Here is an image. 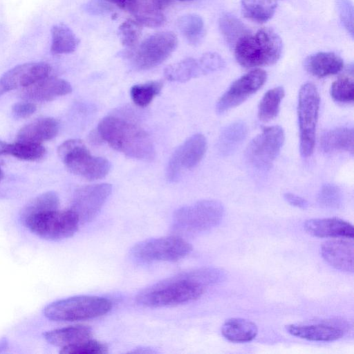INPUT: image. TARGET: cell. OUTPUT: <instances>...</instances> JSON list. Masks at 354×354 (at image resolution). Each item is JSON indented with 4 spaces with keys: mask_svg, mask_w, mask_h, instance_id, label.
Wrapping results in <instances>:
<instances>
[{
    "mask_svg": "<svg viewBox=\"0 0 354 354\" xmlns=\"http://www.w3.org/2000/svg\"><path fill=\"white\" fill-rule=\"evenodd\" d=\"M51 36L50 50L55 55L73 53L79 44V39L74 32L64 24L53 26Z\"/></svg>",
    "mask_w": 354,
    "mask_h": 354,
    "instance_id": "f1b7e54d",
    "label": "cell"
},
{
    "mask_svg": "<svg viewBox=\"0 0 354 354\" xmlns=\"http://www.w3.org/2000/svg\"><path fill=\"white\" fill-rule=\"evenodd\" d=\"M287 331L293 336L316 342H330L344 335V330L338 326L327 324H289Z\"/></svg>",
    "mask_w": 354,
    "mask_h": 354,
    "instance_id": "ffe728a7",
    "label": "cell"
},
{
    "mask_svg": "<svg viewBox=\"0 0 354 354\" xmlns=\"http://www.w3.org/2000/svg\"><path fill=\"white\" fill-rule=\"evenodd\" d=\"M179 31L192 45L199 44L204 37L205 30L203 19L195 14L180 17L177 22Z\"/></svg>",
    "mask_w": 354,
    "mask_h": 354,
    "instance_id": "f546056e",
    "label": "cell"
},
{
    "mask_svg": "<svg viewBox=\"0 0 354 354\" xmlns=\"http://www.w3.org/2000/svg\"><path fill=\"white\" fill-rule=\"evenodd\" d=\"M283 197L292 206L301 209H306L308 206V201L306 199L294 194L286 193Z\"/></svg>",
    "mask_w": 354,
    "mask_h": 354,
    "instance_id": "b9f144b4",
    "label": "cell"
},
{
    "mask_svg": "<svg viewBox=\"0 0 354 354\" xmlns=\"http://www.w3.org/2000/svg\"><path fill=\"white\" fill-rule=\"evenodd\" d=\"M59 131V122L53 118L37 119L23 127L17 135V141L41 144L54 138Z\"/></svg>",
    "mask_w": 354,
    "mask_h": 354,
    "instance_id": "44dd1931",
    "label": "cell"
},
{
    "mask_svg": "<svg viewBox=\"0 0 354 354\" xmlns=\"http://www.w3.org/2000/svg\"><path fill=\"white\" fill-rule=\"evenodd\" d=\"M51 67L45 62H30L17 65L0 77V97L19 88H26L48 77Z\"/></svg>",
    "mask_w": 354,
    "mask_h": 354,
    "instance_id": "2e32d148",
    "label": "cell"
},
{
    "mask_svg": "<svg viewBox=\"0 0 354 354\" xmlns=\"http://www.w3.org/2000/svg\"><path fill=\"white\" fill-rule=\"evenodd\" d=\"M192 250V246L183 238L169 236L140 241L131 252L134 259L142 262L176 261Z\"/></svg>",
    "mask_w": 354,
    "mask_h": 354,
    "instance_id": "30bf717a",
    "label": "cell"
},
{
    "mask_svg": "<svg viewBox=\"0 0 354 354\" xmlns=\"http://www.w3.org/2000/svg\"><path fill=\"white\" fill-rule=\"evenodd\" d=\"M112 306L105 297L78 295L50 303L44 308L43 314L53 322L82 321L106 314Z\"/></svg>",
    "mask_w": 354,
    "mask_h": 354,
    "instance_id": "277c9868",
    "label": "cell"
},
{
    "mask_svg": "<svg viewBox=\"0 0 354 354\" xmlns=\"http://www.w3.org/2000/svg\"><path fill=\"white\" fill-rule=\"evenodd\" d=\"M142 26L136 20L124 21L118 28V35L123 46L133 48L141 35Z\"/></svg>",
    "mask_w": 354,
    "mask_h": 354,
    "instance_id": "8d00e7d4",
    "label": "cell"
},
{
    "mask_svg": "<svg viewBox=\"0 0 354 354\" xmlns=\"http://www.w3.org/2000/svg\"><path fill=\"white\" fill-rule=\"evenodd\" d=\"M283 44L272 29L263 28L255 33L249 32L234 47L237 62L245 68L270 66L281 57Z\"/></svg>",
    "mask_w": 354,
    "mask_h": 354,
    "instance_id": "3957f363",
    "label": "cell"
},
{
    "mask_svg": "<svg viewBox=\"0 0 354 354\" xmlns=\"http://www.w3.org/2000/svg\"><path fill=\"white\" fill-rule=\"evenodd\" d=\"M3 172H2V171H1V169L0 168V181L2 179V178H3Z\"/></svg>",
    "mask_w": 354,
    "mask_h": 354,
    "instance_id": "7bdbcfd3",
    "label": "cell"
},
{
    "mask_svg": "<svg viewBox=\"0 0 354 354\" xmlns=\"http://www.w3.org/2000/svg\"><path fill=\"white\" fill-rule=\"evenodd\" d=\"M353 129L338 127L325 131L320 139L322 149L326 153L345 151L353 152Z\"/></svg>",
    "mask_w": 354,
    "mask_h": 354,
    "instance_id": "cb8c5ba5",
    "label": "cell"
},
{
    "mask_svg": "<svg viewBox=\"0 0 354 354\" xmlns=\"http://www.w3.org/2000/svg\"><path fill=\"white\" fill-rule=\"evenodd\" d=\"M37 110V106L31 102H21L12 107L13 115L17 118H26L32 115Z\"/></svg>",
    "mask_w": 354,
    "mask_h": 354,
    "instance_id": "60d3db41",
    "label": "cell"
},
{
    "mask_svg": "<svg viewBox=\"0 0 354 354\" xmlns=\"http://www.w3.org/2000/svg\"><path fill=\"white\" fill-rule=\"evenodd\" d=\"M71 91L72 87L67 81L49 75L24 88L21 96L28 101L48 102Z\"/></svg>",
    "mask_w": 354,
    "mask_h": 354,
    "instance_id": "e0dca14e",
    "label": "cell"
},
{
    "mask_svg": "<svg viewBox=\"0 0 354 354\" xmlns=\"http://www.w3.org/2000/svg\"><path fill=\"white\" fill-rule=\"evenodd\" d=\"M283 96L284 90L281 86L274 87L268 91L259 104V119L262 122H268L274 118L279 113Z\"/></svg>",
    "mask_w": 354,
    "mask_h": 354,
    "instance_id": "4dcf8cb0",
    "label": "cell"
},
{
    "mask_svg": "<svg viewBox=\"0 0 354 354\" xmlns=\"http://www.w3.org/2000/svg\"><path fill=\"white\" fill-rule=\"evenodd\" d=\"M57 153L71 173L88 180L102 178L111 169L109 160L92 156L83 141L79 139L64 142L59 146Z\"/></svg>",
    "mask_w": 354,
    "mask_h": 354,
    "instance_id": "52a82bcc",
    "label": "cell"
},
{
    "mask_svg": "<svg viewBox=\"0 0 354 354\" xmlns=\"http://www.w3.org/2000/svg\"><path fill=\"white\" fill-rule=\"evenodd\" d=\"M218 24L223 38L233 48L240 39L250 32L245 25L231 14L222 15Z\"/></svg>",
    "mask_w": 354,
    "mask_h": 354,
    "instance_id": "1f68e13d",
    "label": "cell"
},
{
    "mask_svg": "<svg viewBox=\"0 0 354 354\" xmlns=\"http://www.w3.org/2000/svg\"><path fill=\"white\" fill-rule=\"evenodd\" d=\"M267 73L257 68L250 71L234 82L218 100L216 109L222 114L243 102L266 82Z\"/></svg>",
    "mask_w": 354,
    "mask_h": 354,
    "instance_id": "4fadbf2b",
    "label": "cell"
},
{
    "mask_svg": "<svg viewBox=\"0 0 354 354\" xmlns=\"http://www.w3.org/2000/svg\"><path fill=\"white\" fill-rule=\"evenodd\" d=\"M304 66L313 76L324 77L339 73L344 67V62L334 53L319 52L308 56Z\"/></svg>",
    "mask_w": 354,
    "mask_h": 354,
    "instance_id": "603a6c76",
    "label": "cell"
},
{
    "mask_svg": "<svg viewBox=\"0 0 354 354\" xmlns=\"http://www.w3.org/2000/svg\"><path fill=\"white\" fill-rule=\"evenodd\" d=\"M330 95L332 97L338 102H353L354 99L353 77L344 76L335 81L331 85Z\"/></svg>",
    "mask_w": 354,
    "mask_h": 354,
    "instance_id": "e575fe53",
    "label": "cell"
},
{
    "mask_svg": "<svg viewBox=\"0 0 354 354\" xmlns=\"http://www.w3.org/2000/svg\"><path fill=\"white\" fill-rule=\"evenodd\" d=\"M59 199L54 192H47L39 194L30 201L21 209L20 218L39 214L44 212L58 209Z\"/></svg>",
    "mask_w": 354,
    "mask_h": 354,
    "instance_id": "d6a6232c",
    "label": "cell"
},
{
    "mask_svg": "<svg viewBox=\"0 0 354 354\" xmlns=\"http://www.w3.org/2000/svg\"><path fill=\"white\" fill-rule=\"evenodd\" d=\"M224 214L222 204L203 200L177 209L173 216L172 229L180 234H196L216 227Z\"/></svg>",
    "mask_w": 354,
    "mask_h": 354,
    "instance_id": "5b68a950",
    "label": "cell"
},
{
    "mask_svg": "<svg viewBox=\"0 0 354 354\" xmlns=\"http://www.w3.org/2000/svg\"><path fill=\"white\" fill-rule=\"evenodd\" d=\"M221 269L202 268L182 272L140 291L136 300L147 307H164L187 303L199 298L206 287L222 281Z\"/></svg>",
    "mask_w": 354,
    "mask_h": 354,
    "instance_id": "6da1fadb",
    "label": "cell"
},
{
    "mask_svg": "<svg viewBox=\"0 0 354 354\" xmlns=\"http://www.w3.org/2000/svg\"><path fill=\"white\" fill-rule=\"evenodd\" d=\"M102 140L127 156L142 160H151L155 149L148 133L139 126L122 118L107 116L97 129Z\"/></svg>",
    "mask_w": 354,
    "mask_h": 354,
    "instance_id": "7a4b0ae2",
    "label": "cell"
},
{
    "mask_svg": "<svg viewBox=\"0 0 354 354\" xmlns=\"http://www.w3.org/2000/svg\"><path fill=\"white\" fill-rule=\"evenodd\" d=\"M339 19L348 32L353 37V6L350 0H336Z\"/></svg>",
    "mask_w": 354,
    "mask_h": 354,
    "instance_id": "f35d334b",
    "label": "cell"
},
{
    "mask_svg": "<svg viewBox=\"0 0 354 354\" xmlns=\"http://www.w3.org/2000/svg\"><path fill=\"white\" fill-rule=\"evenodd\" d=\"M59 353L63 354H106L108 353V348L104 344L90 339L75 345L61 348Z\"/></svg>",
    "mask_w": 354,
    "mask_h": 354,
    "instance_id": "74e56055",
    "label": "cell"
},
{
    "mask_svg": "<svg viewBox=\"0 0 354 354\" xmlns=\"http://www.w3.org/2000/svg\"><path fill=\"white\" fill-rule=\"evenodd\" d=\"M241 7L245 18L262 24L272 17L277 2V0H241Z\"/></svg>",
    "mask_w": 354,
    "mask_h": 354,
    "instance_id": "83f0119b",
    "label": "cell"
},
{
    "mask_svg": "<svg viewBox=\"0 0 354 354\" xmlns=\"http://www.w3.org/2000/svg\"><path fill=\"white\" fill-rule=\"evenodd\" d=\"M207 148L205 137L200 133L189 138L173 153L168 162L167 177L169 181L178 179L184 169H192L203 158Z\"/></svg>",
    "mask_w": 354,
    "mask_h": 354,
    "instance_id": "9a60e30c",
    "label": "cell"
},
{
    "mask_svg": "<svg viewBox=\"0 0 354 354\" xmlns=\"http://www.w3.org/2000/svg\"><path fill=\"white\" fill-rule=\"evenodd\" d=\"M224 60L217 53H207L198 59L187 58L168 66L165 76L170 81L185 82L192 78L221 69Z\"/></svg>",
    "mask_w": 354,
    "mask_h": 354,
    "instance_id": "5bb4252c",
    "label": "cell"
},
{
    "mask_svg": "<svg viewBox=\"0 0 354 354\" xmlns=\"http://www.w3.org/2000/svg\"><path fill=\"white\" fill-rule=\"evenodd\" d=\"M86 11L91 15H104L112 10V3L108 0H90L85 6Z\"/></svg>",
    "mask_w": 354,
    "mask_h": 354,
    "instance_id": "ab89813d",
    "label": "cell"
},
{
    "mask_svg": "<svg viewBox=\"0 0 354 354\" xmlns=\"http://www.w3.org/2000/svg\"><path fill=\"white\" fill-rule=\"evenodd\" d=\"M177 44L175 34L159 32L147 37L138 47L129 49L125 55L136 69L147 70L166 60Z\"/></svg>",
    "mask_w": 354,
    "mask_h": 354,
    "instance_id": "ba28073f",
    "label": "cell"
},
{
    "mask_svg": "<svg viewBox=\"0 0 354 354\" xmlns=\"http://www.w3.org/2000/svg\"><path fill=\"white\" fill-rule=\"evenodd\" d=\"M319 204L325 208H339L343 202V194L340 188L334 184L324 185L317 195Z\"/></svg>",
    "mask_w": 354,
    "mask_h": 354,
    "instance_id": "d590c367",
    "label": "cell"
},
{
    "mask_svg": "<svg viewBox=\"0 0 354 354\" xmlns=\"http://www.w3.org/2000/svg\"><path fill=\"white\" fill-rule=\"evenodd\" d=\"M21 221L31 233L48 241H59L72 236L80 224L77 215L71 208L44 212Z\"/></svg>",
    "mask_w": 354,
    "mask_h": 354,
    "instance_id": "8992f818",
    "label": "cell"
},
{
    "mask_svg": "<svg viewBox=\"0 0 354 354\" xmlns=\"http://www.w3.org/2000/svg\"><path fill=\"white\" fill-rule=\"evenodd\" d=\"M319 102V95L314 84L306 83L301 87L297 113L300 151L302 156L305 158L310 156L314 150Z\"/></svg>",
    "mask_w": 354,
    "mask_h": 354,
    "instance_id": "9c48e42d",
    "label": "cell"
},
{
    "mask_svg": "<svg viewBox=\"0 0 354 354\" xmlns=\"http://www.w3.org/2000/svg\"><path fill=\"white\" fill-rule=\"evenodd\" d=\"M46 153L45 148L41 144L17 141L8 143L0 140V155H9L27 161H37Z\"/></svg>",
    "mask_w": 354,
    "mask_h": 354,
    "instance_id": "4316f807",
    "label": "cell"
},
{
    "mask_svg": "<svg viewBox=\"0 0 354 354\" xmlns=\"http://www.w3.org/2000/svg\"><path fill=\"white\" fill-rule=\"evenodd\" d=\"M221 333L230 342L243 343L256 337L258 328L252 321L243 318H230L223 324Z\"/></svg>",
    "mask_w": 354,
    "mask_h": 354,
    "instance_id": "d4e9b609",
    "label": "cell"
},
{
    "mask_svg": "<svg viewBox=\"0 0 354 354\" xmlns=\"http://www.w3.org/2000/svg\"><path fill=\"white\" fill-rule=\"evenodd\" d=\"M171 1H172V0H171ZM179 1H192V0H179Z\"/></svg>",
    "mask_w": 354,
    "mask_h": 354,
    "instance_id": "ee69618b",
    "label": "cell"
},
{
    "mask_svg": "<svg viewBox=\"0 0 354 354\" xmlns=\"http://www.w3.org/2000/svg\"><path fill=\"white\" fill-rule=\"evenodd\" d=\"M304 228L309 234L319 238L353 239L354 236L353 225L338 218L310 219L306 221Z\"/></svg>",
    "mask_w": 354,
    "mask_h": 354,
    "instance_id": "d6986e66",
    "label": "cell"
},
{
    "mask_svg": "<svg viewBox=\"0 0 354 354\" xmlns=\"http://www.w3.org/2000/svg\"><path fill=\"white\" fill-rule=\"evenodd\" d=\"M162 85L160 81L134 85L130 91L132 100L136 105L145 107L160 92Z\"/></svg>",
    "mask_w": 354,
    "mask_h": 354,
    "instance_id": "836d02e7",
    "label": "cell"
},
{
    "mask_svg": "<svg viewBox=\"0 0 354 354\" xmlns=\"http://www.w3.org/2000/svg\"><path fill=\"white\" fill-rule=\"evenodd\" d=\"M112 191L108 183L84 186L76 190L71 209L77 215L80 223L93 221L101 211Z\"/></svg>",
    "mask_w": 354,
    "mask_h": 354,
    "instance_id": "7c38bea8",
    "label": "cell"
},
{
    "mask_svg": "<svg viewBox=\"0 0 354 354\" xmlns=\"http://www.w3.org/2000/svg\"><path fill=\"white\" fill-rule=\"evenodd\" d=\"M284 142V133L279 126L265 127L254 138L245 151L249 164L258 170L268 169L278 156Z\"/></svg>",
    "mask_w": 354,
    "mask_h": 354,
    "instance_id": "8fae6325",
    "label": "cell"
},
{
    "mask_svg": "<svg viewBox=\"0 0 354 354\" xmlns=\"http://www.w3.org/2000/svg\"><path fill=\"white\" fill-rule=\"evenodd\" d=\"M44 337L49 344L63 348L91 339L92 329L85 325L70 326L46 331Z\"/></svg>",
    "mask_w": 354,
    "mask_h": 354,
    "instance_id": "7402d4cb",
    "label": "cell"
},
{
    "mask_svg": "<svg viewBox=\"0 0 354 354\" xmlns=\"http://www.w3.org/2000/svg\"><path fill=\"white\" fill-rule=\"evenodd\" d=\"M353 242L343 239L330 240L321 246L323 259L332 267L346 272H353Z\"/></svg>",
    "mask_w": 354,
    "mask_h": 354,
    "instance_id": "ac0fdd59",
    "label": "cell"
},
{
    "mask_svg": "<svg viewBox=\"0 0 354 354\" xmlns=\"http://www.w3.org/2000/svg\"><path fill=\"white\" fill-rule=\"evenodd\" d=\"M247 125L243 121H236L226 126L219 136L217 149L223 156L234 153L247 136Z\"/></svg>",
    "mask_w": 354,
    "mask_h": 354,
    "instance_id": "484cf974",
    "label": "cell"
}]
</instances>
